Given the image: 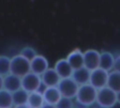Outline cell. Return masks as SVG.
<instances>
[{"label":"cell","instance_id":"cell-6","mask_svg":"<svg viewBox=\"0 0 120 108\" xmlns=\"http://www.w3.org/2000/svg\"><path fill=\"white\" fill-rule=\"evenodd\" d=\"M108 75L109 72L98 68L90 72V79H89V84L93 85L97 90L107 86V82H108Z\"/></svg>","mask_w":120,"mask_h":108},{"label":"cell","instance_id":"cell-11","mask_svg":"<svg viewBox=\"0 0 120 108\" xmlns=\"http://www.w3.org/2000/svg\"><path fill=\"white\" fill-rule=\"evenodd\" d=\"M42 95L45 103H49L52 105H56L62 98V95L57 86L45 87V89L42 92Z\"/></svg>","mask_w":120,"mask_h":108},{"label":"cell","instance_id":"cell-5","mask_svg":"<svg viewBox=\"0 0 120 108\" xmlns=\"http://www.w3.org/2000/svg\"><path fill=\"white\" fill-rule=\"evenodd\" d=\"M42 83L40 75H38L34 72L30 71L29 73L22 77V88L28 93L38 91Z\"/></svg>","mask_w":120,"mask_h":108},{"label":"cell","instance_id":"cell-7","mask_svg":"<svg viewBox=\"0 0 120 108\" xmlns=\"http://www.w3.org/2000/svg\"><path fill=\"white\" fill-rule=\"evenodd\" d=\"M100 53L95 49H88L83 52V67L92 71L99 68Z\"/></svg>","mask_w":120,"mask_h":108},{"label":"cell","instance_id":"cell-8","mask_svg":"<svg viewBox=\"0 0 120 108\" xmlns=\"http://www.w3.org/2000/svg\"><path fill=\"white\" fill-rule=\"evenodd\" d=\"M49 69V62L47 58L41 54H37L30 61V70L38 75L43 74Z\"/></svg>","mask_w":120,"mask_h":108},{"label":"cell","instance_id":"cell-15","mask_svg":"<svg viewBox=\"0 0 120 108\" xmlns=\"http://www.w3.org/2000/svg\"><path fill=\"white\" fill-rule=\"evenodd\" d=\"M90 70H88L87 69H85L84 67L75 69L72 73L71 78L79 85H82L85 84H89V79H90Z\"/></svg>","mask_w":120,"mask_h":108},{"label":"cell","instance_id":"cell-2","mask_svg":"<svg viewBox=\"0 0 120 108\" xmlns=\"http://www.w3.org/2000/svg\"><path fill=\"white\" fill-rule=\"evenodd\" d=\"M96 102L102 108H112L117 103V93L108 86L98 90Z\"/></svg>","mask_w":120,"mask_h":108},{"label":"cell","instance_id":"cell-16","mask_svg":"<svg viewBox=\"0 0 120 108\" xmlns=\"http://www.w3.org/2000/svg\"><path fill=\"white\" fill-rule=\"evenodd\" d=\"M45 103L42 92L39 91H35L31 92L28 95V100H27V104L31 108H40L43 104Z\"/></svg>","mask_w":120,"mask_h":108},{"label":"cell","instance_id":"cell-25","mask_svg":"<svg viewBox=\"0 0 120 108\" xmlns=\"http://www.w3.org/2000/svg\"><path fill=\"white\" fill-rule=\"evenodd\" d=\"M4 89V77L0 75V90Z\"/></svg>","mask_w":120,"mask_h":108},{"label":"cell","instance_id":"cell-19","mask_svg":"<svg viewBox=\"0 0 120 108\" xmlns=\"http://www.w3.org/2000/svg\"><path fill=\"white\" fill-rule=\"evenodd\" d=\"M13 106L12 93L6 89L0 90V108H11Z\"/></svg>","mask_w":120,"mask_h":108},{"label":"cell","instance_id":"cell-20","mask_svg":"<svg viewBox=\"0 0 120 108\" xmlns=\"http://www.w3.org/2000/svg\"><path fill=\"white\" fill-rule=\"evenodd\" d=\"M10 59L7 55H0V75L3 77L10 73Z\"/></svg>","mask_w":120,"mask_h":108},{"label":"cell","instance_id":"cell-27","mask_svg":"<svg viewBox=\"0 0 120 108\" xmlns=\"http://www.w3.org/2000/svg\"><path fill=\"white\" fill-rule=\"evenodd\" d=\"M117 103H120V92L117 93Z\"/></svg>","mask_w":120,"mask_h":108},{"label":"cell","instance_id":"cell-21","mask_svg":"<svg viewBox=\"0 0 120 108\" xmlns=\"http://www.w3.org/2000/svg\"><path fill=\"white\" fill-rule=\"evenodd\" d=\"M20 54H21L22 56H23L24 58H26L27 60L31 61L34 57H36V55H37L38 54H37V52H36L32 47H28V46H27V47H24V48L22 49Z\"/></svg>","mask_w":120,"mask_h":108},{"label":"cell","instance_id":"cell-18","mask_svg":"<svg viewBox=\"0 0 120 108\" xmlns=\"http://www.w3.org/2000/svg\"><path fill=\"white\" fill-rule=\"evenodd\" d=\"M28 95L29 93L26 92L24 89L21 88L15 92L12 93V100H13V105H22V104H26L27 100H28Z\"/></svg>","mask_w":120,"mask_h":108},{"label":"cell","instance_id":"cell-24","mask_svg":"<svg viewBox=\"0 0 120 108\" xmlns=\"http://www.w3.org/2000/svg\"><path fill=\"white\" fill-rule=\"evenodd\" d=\"M40 108H57L56 105H52V104H49V103H44Z\"/></svg>","mask_w":120,"mask_h":108},{"label":"cell","instance_id":"cell-12","mask_svg":"<svg viewBox=\"0 0 120 108\" xmlns=\"http://www.w3.org/2000/svg\"><path fill=\"white\" fill-rule=\"evenodd\" d=\"M22 88V78L14 74H8L4 77V89L13 93Z\"/></svg>","mask_w":120,"mask_h":108},{"label":"cell","instance_id":"cell-26","mask_svg":"<svg viewBox=\"0 0 120 108\" xmlns=\"http://www.w3.org/2000/svg\"><path fill=\"white\" fill-rule=\"evenodd\" d=\"M14 108H31V107L26 103V104H22V105H16L14 106Z\"/></svg>","mask_w":120,"mask_h":108},{"label":"cell","instance_id":"cell-9","mask_svg":"<svg viewBox=\"0 0 120 108\" xmlns=\"http://www.w3.org/2000/svg\"><path fill=\"white\" fill-rule=\"evenodd\" d=\"M53 69H55V71L57 72V74L59 75V77L61 79L70 78L74 71V69L71 68V66L69 65V63L68 62V60L66 58L57 60L56 63L54 64Z\"/></svg>","mask_w":120,"mask_h":108},{"label":"cell","instance_id":"cell-13","mask_svg":"<svg viewBox=\"0 0 120 108\" xmlns=\"http://www.w3.org/2000/svg\"><path fill=\"white\" fill-rule=\"evenodd\" d=\"M66 59L74 70L83 67V53L78 48L72 50L68 54Z\"/></svg>","mask_w":120,"mask_h":108},{"label":"cell","instance_id":"cell-17","mask_svg":"<svg viewBox=\"0 0 120 108\" xmlns=\"http://www.w3.org/2000/svg\"><path fill=\"white\" fill-rule=\"evenodd\" d=\"M107 86L116 93L120 92V72H117L115 70H112L109 72Z\"/></svg>","mask_w":120,"mask_h":108},{"label":"cell","instance_id":"cell-4","mask_svg":"<svg viewBox=\"0 0 120 108\" xmlns=\"http://www.w3.org/2000/svg\"><path fill=\"white\" fill-rule=\"evenodd\" d=\"M79 86L80 85L71 77L66 78V79H61L57 85L62 97L68 98V99L76 98Z\"/></svg>","mask_w":120,"mask_h":108},{"label":"cell","instance_id":"cell-10","mask_svg":"<svg viewBox=\"0 0 120 108\" xmlns=\"http://www.w3.org/2000/svg\"><path fill=\"white\" fill-rule=\"evenodd\" d=\"M41 77V83L45 87H51V86H57L61 78L55 71L53 68H49L43 74L40 75Z\"/></svg>","mask_w":120,"mask_h":108},{"label":"cell","instance_id":"cell-3","mask_svg":"<svg viewBox=\"0 0 120 108\" xmlns=\"http://www.w3.org/2000/svg\"><path fill=\"white\" fill-rule=\"evenodd\" d=\"M30 70V61L21 54L14 55L10 59V73L18 77H23Z\"/></svg>","mask_w":120,"mask_h":108},{"label":"cell","instance_id":"cell-22","mask_svg":"<svg viewBox=\"0 0 120 108\" xmlns=\"http://www.w3.org/2000/svg\"><path fill=\"white\" fill-rule=\"evenodd\" d=\"M56 107L57 108H74L75 107V104H74L72 99L62 97L61 100L56 104Z\"/></svg>","mask_w":120,"mask_h":108},{"label":"cell","instance_id":"cell-23","mask_svg":"<svg viewBox=\"0 0 120 108\" xmlns=\"http://www.w3.org/2000/svg\"><path fill=\"white\" fill-rule=\"evenodd\" d=\"M117 72H120V54L114 56V64H113V69Z\"/></svg>","mask_w":120,"mask_h":108},{"label":"cell","instance_id":"cell-1","mask_svg":"<svg viewBox=\"0 0 120 108\" xmlns=\"http://www.w3.org/2000/svg\"><path fill=\"white\" fill-rule=\"evenodd\" d=\"M97 95H98V90L90 84L80 85L75 98L76 102L82 107L91 106L96 102Z\"/></svg>","mask_w":120,"mask_h":108},{"label":"cell","instance_id":"cell-14","mask_svg":"<svg viewBox=\"0 0 120 108\" xmlns=\"http://www.w3.org/2000/svg\"><path fill=\"white\" fill-rule=\"evenodd\" d=\"M114 64V55L109 51H103L100 53L99 68L110 72L113 69Z\"/></svg>","mask_w":120,"mask_h":108}]
</instances>
